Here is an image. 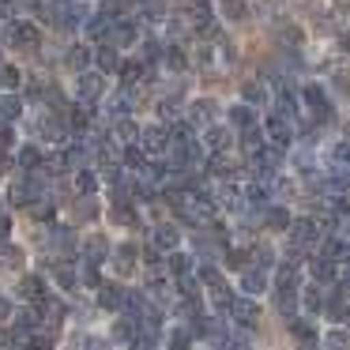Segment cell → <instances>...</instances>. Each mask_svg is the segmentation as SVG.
I'll list each match as a JSON object with an SVG mask.
<instances>
[{
	"label": "cell",
	"mask_w": 350,
	"mask_h": 350,
	"mask_svg": "<svg viewBox=\"0 0 350 350\" xmlns=\"http://www.w3.org/2000/svg\"><path fill=\"white\" fill-rule=\"evenodd\" d=\"M320 241V222L317 219H294L290 222V245L294 249H312V245Z\"/></svg>",
	"instance_id": "1"
},
{
	"label": "cell",
	"mask_w": 350,
	"mask_h": 350,
	"mask_svg": "<svg viewBox=\"0 0 350 350\" xmlns=\"http://www.w3.org/2000/svg\"><path fill=\"white\" fill-rule=\"evenodd\" d=\"M76 94H79V102H83V106L102 102V94H106V76H98V72H79Z\"/></svg>",
	"instance_id": "2"
},
{
	"label": "cell",
	"mask_w": 350,
	"mask_h": 350,
	"mask_svg": "<svg viewBox=\"0 0 350 350\" xmlns=\"http://www.w3.org/2000/svg\"><path fill=\"white\" fill-rule=\"evenodd\" d=\"M264 136H267V144H275V147H290V139H294L290 117H286V113H271V117L264 121Z\"/></svg>",
	"instance_id": "3"
},
{
	"label": "cell",
	"mask_w": 350,
	"mask_h": 350,
	"mask_svg": "<svg viewBox=\"0 0 350 350\" xmlns=\"http://www.w3.org/2000/svg\"><path fill=\"white\" fill-rule=\"evenodd\" d=\"M8 42L16 49H31V46H38V27L31 23V19H16V23L8 27Z\"/></svg>",
	"instance_id": "4"
},
{
	"label": "cell",
	"mask_w": 350,
	"mask_h": 350,
	"mask_svg": "<svg viewBox=\"0 0 350 350\" xmlns=\"http://www.w3.org/2000/svg\"><path fill=\"white\" fill-rule=\"evenodd\" d=\"M230 320H234L237 327H252V324L260 320L256 301H252V297H237V301H234V309H230Z\"/></svg>",
	"instance_id": "5"
},
{
	"label": "cell",
	"mask_w": 350,
	"mask_h": 350,
	"mask_svg": "<svg viewBox=\"0 0 350 350\" xmlns=\"http://www.w3.org/2000/svg\"><path fill=\"white\" fill-rule=\"evenodd\" d=\"M139 147H144L147 154H159L170 147V132L159 129V124H151V129H144V136H139Z\"/></svg>",
	"instance_id": "6"
},
{
	"label": "cell",
	"mask_w": 350,
	"mask_h": 350,
	"mask_svg": "<svg viewBox=\"0 0 350 350\" xmlns=\"http://www.w3.org/2000/svg\"><path fill=\"white\" fill-rule=\"evenodd\" d=\"M309 271H312V279H317V282H332L335 275H339V264H335L327 252H320V256L309 260Z\"/></svg>",
	"instance_id": "7"
},
{
	"label": "cell",
	"mask_w": 350,
	"mask_h": 350,
	"mask_svg": "<svg viewBox=\"0 0 350 350\" xmlns=\"http://www.w3.org/2000/svg\"><path fill=\"white\" fill-rule=\"evenodd\" d=\"M98 301L106 305V309H124L129 305V290L124 286H117V282H106V286H98Z\"/></svg>",
	"instance_id": "8"
},
{
	"label": "cell",
	"mask_w": 350,
	"mask_h": 350,
	"mask_svg": "<svg viewBox=\"0 0 350 350\" xmlns=\"http://www.w3.org/2000/svg\"><path fill=\"white\" fill-rule=\"evenodd\" d=\"M151 241H154V249H162V252H174L177 245H181V234H177V226H154Z\"/></svg>",
	"instance_id": "9"
},
{
	"label": "cell",
	"mask_w": 350,
	"mask_h": 350,
	"mask_svg": "<svg viewBox=\"0 0 350 350\" xmlns=\"http://www.w3.org/2000/svg\"><path fill=\"white\" fill-rule=\"evenodd\" d=\"M305 102L312 106V113H317L320 121H332V106H327V98H324L320 87H305Z\"/></svg>",
	"instance_id": "10"
},
{
	"label": "cell",
	"mask_w": 350,
	"mask_h": 350,
	"mask_svg": "<svg viewBox=\"0 0 350 350\" xmlns=\"http://www.w3.org/2000/svg\"><path fill=\"white\" fill-rule=\"evenodd\" d=\"M8 200L12 204H31V200H38V181H16L8 189Z\"/></svg>",
	"instance_id": "11"
},
{
	"label": "cell",
	"mask_w": 350,
	"mask_h": 350,
	"mask_svg": "<svg viewBox=\"0 0 350 350\" xmlns=\"http://www.w3.org/2000/svg\"><path fill=\"white\" fill-rule=\"evenodd\" d=\"M139 136H144V129H139L136 121H124V117L117 121V129H113V139H117V144H124V147H129V144H136Z\"/></svg>",
	"instance_id": "12"
},
{
	"label": "cell",
	"mask_w": 350,
	"mask_h": 350,
	"mask_svg": "<svg viewBox=\"0 0 350 350\" xmlns=\"http://www.w3.org/2000/svg\"><path fill=\"white\" fill-rule=\"evenodd\" d=\"M234 144V136H230V129H219V124H211V129H207V151H226V147Z\"/></svg>",
	"instance_id": "13"
},
{
	"label": "cell",
	"mask_w": 350,
	"mask_h": 350,
	"mask_svg": "<svg viewBox=\"0 0 350 350\" xmlns=\"http://www.w3.org/2000/svg\"><path fill=\"white\" fill-rule=\"evenodd\" d=\"M106 113L117 117V121H121V117H129V113H132V94H129V91L113 94V98L106 102Z\"/></svg>",
	"instance_id": "14"
},
{
	"label": "cell",
	"mask_w": 350,
	"mask_h": 350,
	"mask_svg": "<svg viewBox=\"0 0 350 350\" xmlns=\"http://www.w3.org/2000/svg\"><path fill=\"white\" fill-rule=\"evenodd\" d=\"M211 117H215V102H207V98L192 102V109H189V124H211Z\"/></svg>",
	"instance_id": "15"
},
{
	"label": "cell",
	"mask_w": 350,
	"mask_h": 350,
	"mask_svg": "<svg viewBox=\"0 0 350 350\" xmlns=\"http://www.w3.org/2000/svg\"><path fill=\"white\" fill-rule=\"evenodd\" d=\"M106 252H109V245H106V237H98V234H94L91 241L83 245V256H87V264H102V260H106Z\"/></svg>",
	"instance_id": "16"
},
{
	"label": "cell",
	"mask_w": 350,
	"mask_h": 350,
	"mask_svg": "<svg viewBox=\"0 0 350 350\" xmlns=\"http://www.w3.org/2000/svg\"><path fill=\"white\" fill-rule=\"evenodd\" d=\"M324 252L335 260V264H347V260H350V241H347V237H332V241L324 245Z\"/></svg>",
	"instance_id": "17"
},
{
	"label": "cell",
	"mask_w": 350,
	"mask_h": 350,
	"mask_svg": "<svg viewBox=\"0 0 350 350\" xmlns=\"http://www.w3.org/2000/svg\"><path fill=\"white\" fill-rule=\"evenodd\" d=\"M234 301H237V297H234V294H230V290L219 282V286H215V294H211V305H215V312H226V317H230V309H234Z\"/></svg>",
	"instance_id": "18"
},
{
	"label": "cell",
	"mask_w": 350,
	"mask_h": 350,
	"mask_svg": "<svg viewBox=\"0 0 350 350\" xmlns=\"http://www.w3.org/2000/svg\"><path fill=\"white\" fill-rule=\"evenodd\" d=\"M241 286L249 290L252 297H256V294H264V286H267L264 271H260V267H256V271H245V275H241Z\"/></svg>",
	"instance_id": "19"
},
{
	"label": "cell",
	"mask_w": 350,
	"mask_h": 350,
	"mask_svg": "<svg viewBox=\"0 0 350 350\" xmlns=\"http://www.w3.org/2000/svg\"><path fill=\"white\" fill-rule=\"evenodd\" d=\"M170 271H174L177 275V279H185V275H192V260L189 256H185V252H170Z\"/></svg>",
	"instance_id": "20"
},
{
	"label": "cell",
	"mask_w": 350,
	"mask_h": 350,
	"mask_svg": "<svg viewBox=\"0 0 350 350\" xmlns=\"http://www.w3.org/2000/svg\"><path fill=\"white\" fill-rule=\"evenodd\" d=\"M162 57H166V68L170 72H185V68H189V57H185V49H177V46H170Z\"/></svg>",
	"instance_id": "21"
},
{
	"label": "cell",
	"mask_w": 350,
	"mask_h": 350,
	"mask_svg": "<svg viewBox=\"0 0 350 350\" xmlns=\"http://www.w3.org/2000/svg\"><path fill=\"white\" fill-rule=\"evenodd\" d=\"M264 222H267V226H271V230H290V222H294V219H290V215L282 211V207H267Z\"/></svg>",
	"instance_id": "22"
},
{
	"label": "cell",
	"mask_w": 350,
	"mask_h": 350,
	"mask_svg": "<svg viewBox=\"0 0 350 350\" xmlns=\"http://www.w3.org/2000/svg\"><path fill=\"white\" fill-rule=\"evenodd\" d=\"M332 170H350V144L347 139L332 147Z\"/></svg>",
	"instance_id": "23"
},
{
	"label": "cell",
	"mask_w": 350,
	"mask_h": 350,
	"mask_svg": "<svg viewBox=\"0 0 350 350\" xmlns=\"http://www.w3.org/2000/svg\"><path fill=\"white\" fill-rule=\"evenodd\" d=\"M19 98H12V94H0V121H16L19 117Z\"/></svg>",
	"instance_id": "24"
},
{
	"label": "cell",
	"mask_w": 350,
	"mask_h": 350,
	"mask_svg": "<svg viewBox=\"0 0 350 350\" xmlns=\"http://www.w3.org/2000/svg\"><path fill=\"white\" fill-rule=\"evenodd\" d=\"M189 23H200V19H211L215 12H211V0H189Z\"/></svg>",
	"instance_id": "25"
},
{
	"label": "cell",
	"mask_w": 350,
	"mask_h": 350,
	"mask_svg": "<svg viewBox=\"0 0 350 350\" xmlns=\"http://www.w3.org/2000/svg\"><path fill=\"white\" fill-rule=\"evenodd\" d=\"M290 332H294L301 342H317V327H312L309 320H290Z\"/></svg>",
	"instance_id": "26"
},
{
	"label": "cell",
	"mask_w": 350,
	"mask_h": 350,
	"mask_svg": "<svg viewBox=\"0 0 350 350\" xmlns=\"http://www.w3.org/2000/svg\"><path fill=\"white\" fill-rule=\"evenodd\" d=\"M19 260H23V252L16 245H4V237H0V267H16Z\"/></svg>",
	"instance_id": "27"
},
{
	"label": "cell",
	"mask_w": 350,
	"mask_h": 350,
	"mask_svg": "<svg viewBox=\"0 0 350 350\" xmlns=\"http://www.w3.org/2000/svg\"><path fill=\"white\" fill-rule=\"evenodd\" d=\"M301 305H305V312H312V317H317V312L324 309V297H320V290L309 286V290L301 294Z\"/></svg>",
	"instance_id": "28"
},
{
	"label": "cell",
	"mask_w": 350,
	"mask_h": 350,
	"mask_svg": "<svg viewBox=\"0 0 350 350\" xmlns=\"http://www.w3.org/2000/svg\"><path fill=\"white\" fill-rule=\"evenodd\" d=\"M94 61H98L102 72H117V53H113V46H102L98 53H94Z\"/></svg>",
	"instance_id": "29"
},
{
	"label": "cell",
	"mask_w": 350,
	"mask_h": 350,
	"mask_svg": "<svg viewBox=\"0 0 350 350\" xmlns=\"http://www.w3.org/2000/svg\"><path fill=\"white\" fill-rule=\"evenodd\" d=\"M230 121H234L237 129H249V124H256V117H252L249 106H234V109H230Z\"/></svg>",
	"instance_id": "30"
},
{
	"label": "cell",
	"mask_w": 350,
	"mask_h": 350,
	"mask_svg": "<svg viewBox=\"0 0 350 350\" xmlns=\"http://www.w3.org/2000/svg\"><path fill=\"white\" fill-rule=\"evenodd\" d=\"M98 177L102 174H94V170H79V177H76L79 192H94V189H98Z\"/></svg>",
	"instance_id": "31"
},
{
	"label": "cell",
	"mask_w": 350,
	"mask_h": 350,
	"mask_svg": "<svg viewBox=\"0 0 350 350\" xmlns=\"http://www.w3.org/2000/svg\"><path fill=\"white\" fill-rule=\"evenodd\" d=\"M49 241L61 245V249H72V245H76V237H72L64 226H53V230H49Z\"/></svg>",
	"instance_id": "32"
},
{
	"label": "cell",
	"mask_w": 350,
	"mask_h": 350,
	"mask_svg": "<svg viewBox=\"0 0 350 350\" xmlns=\"http://www.w3.org/2000/svg\"><path fill=\"white\" fill-rule=\"evenodd\" d=\"M0 87H4V91L19 87V68H8V64H0Z\"/></svg>",
	"instance_id": "33"
},
{
	"label": "cell",
	"mask_w": 350,
	"mask_h": 350,
	"mask_svg": "<svg viewBox=\"0 0 350 350\" xmlns=\"http://www.w3.org/2000/svg\"><path fill=\"white\" fill-rule=\"evenodd\" d=\"M241 94H245V102H252V106H264V102H267V94H264V87H260V83H249Z\"/></svg>",
	"instance_id": "34"
},
{
	"label": "cell",
	"mask_w": 350,
	"mask_h": 350,
	"mask_svg": "<svg viewBox=\"0 0 350 350\" xmlns=\"http://www.w3.org/2000/svg\"><path fill=\"white\" fill-rule=\"evenodd\" d=\"M159 113H162V117H177V113H181V98H177V94L162 98V102H159Z\"/></svg>",
	"instance_id": "35"
},
{
	"label": "cell",
	"mask_w": 350,
	"mask_h": 350,
	"mask_svg": "<svg viewBox=\"0 0 350 350\" xmlns=\"http://www.w3.org/2000/svg\"><path fill=\"white\" fill-rule=\"evenodd\" d=\"M215 200H219L222 207H237V189H234V185H222L219 196H215Z\"/></svg>",
	"instance_id": "36"
},
{
	"label": "cell",
	"mask_w": 350,
	"mask_h": 350,
	"mask_svg": "<svg viewBox=\"0 0 350 350\" xmlns=\"http://www.w3.org/2000/svg\"><path fill=\"white\" fill-rule=\"evenodd\" d=\"M42 290H46V282H42V279H27L23 286H19V294H23V297H42Z\"/></svg>",
	"instance_id": "37"
},
{
	"label": "cell",
	"mask_w": 350,
	"mask_h": 350,
	"mask_svg": "<svg viewBox=\"0 0 350 350\" xmlns=\"http://www.w3.org/2000/svg\"><path fill=\"white\" fill-rule=\"evenodd\" d=\"M222 16L241 19V16H245V4H241V0H222Z\"/></svg>",
	"instance_id": "38"
},
{
	"label": "cell",
	"mask_w": 350,
	"mask_h": 350,
	"mask_svg": "<svg viewBox=\"0 0 350 350\" xmlns=\"http://www.w3.org/2000/svg\"><path fill=\"white\" fill-rule=\"evenodd\" d=\"M68 61H72V64H79V68H83V64L91 61V49H87V46H72Z\"/></svg>",
	"instance_id": "39"
},
{
	"label": "cell",
	"mask_w": 350,
	"mask_h": 350,
	"mask_svg": "<svg viewBox=\"0 0 350 350\" xmlns=\"http://www.w3.org/2000/svg\"><path fill=\"white\" fill-rule=\"evenodd\" d=\"M294 166L301 170V174H312V170H309V166H312V154H309V151H297V154H294Z\"/></svg>",
	"instance_id": "40"
},
{
	"label": "cell",
	"mask_w": 350,
	"mask_h": 350,
	"mask_svg": "<svg viewBox=\"0 0 350 350\" xmlns=\"http://www.w3.org/2000/svg\"><path fill=\"white\" fill-rule=\"evenodd\" d=\"M34 317H38L34 309H23V312H19V320H16V324H19V327H34V324H42V320H34Z\"/></svg>",
	"instance_id": "41"
},
{
	"label": "cell",
	"mask_w": 350,
	"mask_h": 350,
	"mask_svg": "<svg viewBox=\"0 0 350 350\" xmlns=\"http://www.w3.org/2000/svg\"><path fill=\"white\" fill-rule=\"evenodd\" d=\"M57 282H61V286H76V271H68V267H57Z\"/></svg>",
	"instance_id": "42"
},
{
	"label": "cell",
	"mask_w": 350,
	"mask_h": 350,
	"mask_svg": "<svg viewBox=\"0 0 350 350\" xmlns=\"http://www.w3.org/2000/svg\"><path fill=\"white\" fill-rule=\"evenodd\" d=\"M34 162H38V151H34V147H23V151H19V166H34Z\"/></svg>",
	"instance_id": "43"
},
{
	"label": "cell",
	"mask_w": 350,
	"mask_h": 350,
	"mask_svg": "<svg viewBox=\"0 0 350 350\" xmlns=\"http://www.w3.org/2000/svg\"><path fill=\"white\" fill-rule=\"evenodd\" d=\"M200 279H204V282H211V286H219V271H215L211 264H207V267H200Z\"/></svg>",
	"instance_id": "44"
},
{
	"label": "cell",
	"mask_w": 350,
	"mask_h": 350,
	"mask_svg": "<svg viewBox=\"0 0 350 350\" xmlns=\"http://www.w3.org/2000/svg\"><path fill=\"white\" fill-rule=\"evenodd\" d=\"M12 144H16V132H12V129H0V151H8Z\"/></svg>",
	"instance_id": "45"
},
{
	"label": "cell",
	"mask_w": 350,
	"mask_h": 350,
	"mask_svg": "<svg viewBox=\"0 0 350 350\" xmlns=\"http://www.w3.org/2000/svg\"><path fill=\"white\" fill-rule=\"evenodd\" d=\"M256 256H260V260H256L260 267H267V264H271V249H267V245H256Z\"/></svg>",
	"instance_id": "46"
},
{
	"label": "cell",
	"mask_w": 350,
	"mask_h": 350,
	"mask_svg": "<svg viewBox=\"0 0 350 350\" xmlns=\"http://www.w3.org/2000/svg\"><path fill=\"white\" fill-rule=\"evenodd\" d=\"M327 342H332V347H339V342H350V335L342 332V327H335V332L327 335Z\"/></svg>",
	"instance_id": "47"
},
{
	"label": "cell",
	"mask_w": 350,
	"mask_h": 350,
	"mask_svg": "<svg viewBox=\"0 0 350 350\" xmlns=\"http://www.w3.org/2000/svg\"><path fill=\"white\" fill-rule=\"evenodd\" d=\"M189 339H192L189 332H174V335H170V342H174V347H181V342H189Z\"/></svg>",
	"instance_id": "48"
},
{
	"label": "cell",
	"mask_w": 350,
	"mask_h": 350,
	"mask_svg": "<svg viewBox=\"0 0 350 350\" xmlns=\"http://www.w3.org/2000/svg\"><path fill=\"white\" fill-rule=\"evenodd\" d=\"M8 342H19L16 332H0V347H8Z\"/></svg>",
	"instance_id": "49"
},
{
	"label": "cell",
	"mask_w": 350,
	"mask_h": 350,
	"mask_svg": "<svg viewBox=\"0 0 350 350\" xmlns=\"http://www.w3.org/2000/svg\"><path fill=\"white\" fill-rule=\"evenodd\" d=\"M12 234V222H8V215H0V237H8Z\"/></svg>",
	"instance_id": "50"
},
{
	"label": "cell",
	"mask_w": 350,
	"mask_h": 350,
	"mask_svg": "<svg viewBox=\"0 0 350 350\" xmlns=\"http://www.w3.org/2000/svg\"><path fill=\"white\" fill-rule=\"evenodd\" d=\"M339 46H342V53H350V31L339 34Z\"/></svg>",
	"instance_id": "51"
},
{
	"label": "cell",
	"mask_w": 350,
	"mask_h": 350,
	"mask_svg": "<svg viewBox=\"0 0 350 350\" xmlns=\"http://www.w3.org/2000/svg\"><path fill=\"white\" fill-rule=\"evenodd\" d=\"M57 4H68V0H57Z\"/></svg>",
	"instance_id": "52"
}]
</instances>
